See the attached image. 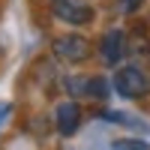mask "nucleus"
Masks as SVG:
<instances>
[{
    "label": "nucleus",
    "instance_id": "nucleus-5",
    "mask_svg": "<svg viewBox=\"0 0 150 150\" xmlns=\"http://www.w3.org/2000/svg\"><path fill=\"white\" fill-rule=\"evenodd\" d=\"M129 51V39H126V33L123 30H105L102 33V39H99V57H102V63L105 66H117L123 57H126Z\"/></svg>",
    "mask_w": 150,
    "mask_h": 150
},
{
    "label": "nucleus",
    "instance_id": "nucleus-1",
    "mask_svg": "<svg viewBox=\"0 0 150 150\" xmlns=\"http://www.w3.org/2000/svg\"><path fill=\"white\" fill-rule=\"evenodd\" d=\"M114 90L123 99H144L150 93V75L141 66H135V63L117 66V72H114Z\"/></svg>",
    "mask_w": 150,
    "mask_h": 150
},
{
    "label": "nucleus",
    "instance_id": "nucleus-6",
    "mask_svg": "<svg viewBox=\"0 0 150 150\" xmlns=\"http://www.w3.org/2000/svg\"><path fill=\"white\" fill-rule=\"evenodd\" d=\"M81 120H84V111H81V105L75 102V99H69V102H60L57 111H54V126H57L60 135H66V138L81 129Z\"/></svg>",
    "mask_w": 150,
    "mask_h": 150
},
{
    "label": "nucleus",
    "instance_id": "nucleus-2",
    "mask_svg": "<svg viewBox=\"0 0 150 150\" xmlns=\"http://www.w3.org/2000/svg\"><path fill=\"white\" fill-rule=\"evenodd\" d=\"M51 48H54V54L60 60H66V63H72V66L90 60V54H93V42L87 39V36H81V33H63V36H57V39L51 42Z\"/></svg>",
    "mask_w": 150,
    "mask_h": 150
},
{
    "label": "nucleus",
    "instance_id": "nucleus-3",
    "mask_svg": "<svg viewBox=\"0 0 150 150\" xmlns=\"http://www.w3.org/2000/svg\"><path fill=\"white\" fill-rule=\"evenodd\" d=\"M54 18L63 21V24H72V27H84V24L93 21V6L87 0H48Z\"/></svg>",
    "mask_w": 150,
    "mask_h": 150
},
{
    "label": "nucleus",
    "instance_id": "nucleus-8",
    "mask_svg": "<svg viewBox=\"0 0 150 150\" xmlns=\"http://www.w3.org/2000/svg\"><path fill=\"white\" fill-rule=\"evenodd\" d=\"M138 3H141V0H126V3H123V12H132Z\"/></svg>",
    "mask_w": 150,
    "mask_h": 150
},
{
    "label": "nucleus",
    "instance_id": "nucleus-4",
    "mask_svg": "<svg viewBox=\"0 0 150 150\" xmlns=\"http://www.w3.org/2000/svg\"><path fill=\"white\" fill-rule=\"evenodd\" d=\"M66 93L69 96H81V99L105 102L108 99V81L99 78V75H69L66 78Z\"/></svg>",
    "mask_w": 150,
    "mask_h": 150
},
{
    "label": "nucleus",
    "instance_id": "nucleus-7",
    "mask_svg": "<svg viewBox=\"0 0 150 150\" xmlns=\"http://www.w3.org/2000/svg\"><path fill=\"white\" fill-rule=\"evenodd\" d=\"M111 150H150L147 141H138V138H120L111 144Z\"/></svg>",
    "mask_w": 150,
    "mask_h": 150
}]
</instances>
